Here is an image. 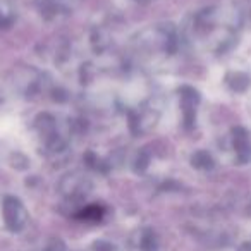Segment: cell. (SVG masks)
I'll use <instances>...</instances> for the list:
<instances>
[{
    "instance_id": "cell-1",
    "label": "cell",
    "mask_w": 251,
    "mask_h": 251,
    "mask_svg": "<svg viewBox=\"0 0 251 251\" xmlns=\"http://www.w3.org/2000/svg\"><path fill=\"white\" fill-rule=\"evenodd\" d=\"M5 222H7L9 229H12V230H19L23 226H25L26 215L18 203H12L11 206H7V212H5Z\"/></svg>"
},
{
    "instance_id": "cell-2",
    "label": "cell",
    "mask_w": 251,
    "mask_h": 251,
    "mask_svg": "<svg viewBox=\"0 0 251 251\" xmlns=\"http://www.w3.org/2000/svg\"><path fill=\"white\" fill-rule=\"evenodd\" d=\"M133 244L136 251H157V241H155L153 236H141L140 239H134Z\"/></svg>"
},
{
    "instance_id": "cell-3",
    "label": "cell",
    "mask_w": 251,
    "mask_h": 251,
    "mask_svg": "<svg viewBox=\"0 0 251 251\" xmlns=\"http://www.w3.org/2000/svg\"><path fill=\"white\" fill-rule=\"evenodd\" d=\"M101 215H103L101 208H98V206H88L86 210H83V213L79 217L83 220H100Z\"/></svg>"
}]
</instances>
